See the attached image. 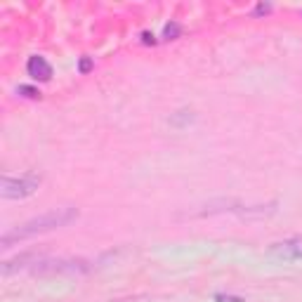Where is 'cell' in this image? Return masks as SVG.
I'll list each match as a JSON object with an SVG mask.
<instances>
[{"instance_id": "obj_1", "label": "cell", "mask_w": 302, "mask_h": 302, "mask_svg": "<svg viewBox=\"0 0 302 302\" xmlns=\"http://www.w3.org/2000/svg\"><path fill=\"white\" fill-rule=\"evenodd\" d=\"M73 220H78V210L73 206H64V208H54L50 213L40 217H33L29 222H24L22 227H17L15 232L5 234L0 239V246L3 248H10L12 241H22V239H29V236H36V234H47V232H54L59 227H66L71 225Z\"/></svg>"}, {"instance_id": "obj_2", "label": "cell", "mask_w": 302, "mask_h": 302, "mask_svg": "<svg viewBox=\"0 0 302 302\" xmlns=\"http://www.w3.org/2000/svg\"><path fill=\"white\" fill-rule=\"evenodd\" d=\"M40 177L33 172H26L22 177H3L0 182V196L8 201H19V198H29L38 191Z\"/></svg>"}, {"instance_id": "obj_3", "label": "cell", "mask_w": 302, "mask_h": 302, "mask_svg": "<svg viewBox=\"0 0 302 302\" xmlns=\"http://www.w3.org/2000/svg\"><path fill=\"white\" fill-rule=\"evenodd\" d=\"M26 71H29V76L33 80H40V83H45L52 78V66L47 62L45 57H40V54H33L31 59L26 62Z\"/></svg>"}, {"instance_id": "obj_4", "label": "cell", "mask_w": 302, "mask_h": 302, "mask_svg": "<svg viewBox=\"0 0 302 302\" xmlns=\"http://www.w3.org/2000/svg\"><path fill=\"white\" fill-rule=\"evenodd\" d=\"M271 255L283 257V260H302V239L274 243V246H271Z\"/></svg>"}, {"instance_id": "obj_5", "label": "cell", "mask_w": 302, "mask_h": 302, "mask_svg": "<svg viewBox=\"0 0 302 302\" xmlns=\"http://www.w3.org/2000/svg\"><path fill=\"white\" fill-rule=\"evenodd\" d=\"M179 31H182V26H179L177 22L165 24V29H163V38H165V40H175L179 36Z\"/></svg>"}, {"instance_id": "obj_6", "label": "cell", "mask_w": 302, "mask_h": 302, "mask_svg": "<svg viewBox=\"0 0 302 302\" xmlns=\"http://www.w3.org/2000/svg\"><path fill=\"white\" fill-rule=\"evenodd\" d=\"M19 92H22L24 97H29V99H38L40 97V90H36V87H31V85H19Z\"/></svg>"}, {"instance_id": "obj_7", "label": "cell", "mask_w": 302, "mask_h": 302, "mask_svg": "<svg viewBox=\"0 0 302 302\" xmlns=\"http://www.w3.org/2000/svg\"><path fill=\"white\" fill-rule=\"evenodd\" d=\"M92 66H94L92 59H90V57H83V59H80V64H78V71H80V73H90V71H92Z\"/></svg>"}, {"instance_id": "obj_8", "label": "cell", "mask_w": 302, "mask_h": 302, "mask_svg": "<svg viewBox=\"0 0 302 302\" xmlns=\"http://www.w3.org/2000/svg\"><path fill=\"white\" fill-rule=\"evenodd\" d=\"M215 302H246L243 297H236V295H225V293H217Z\"/></svg>"}, {"instance_id": "obj_9", "label": "cell", "mask_w": 302, "mask_h": 302, "mask_svg": "<svg viewBox=\"0 0 302 302\" xmlns=\"http://www.w3.org/2000/svg\"><path fill=\"white\" fill-rule=\"evenodd\" d=\"M142 43H144V45H154L156 38H154V36H151L149 31H144V33H142Z\"/></svg>"}, {"instance_id": "obj_10", "label": "cell", "mask_w": 302, "mask_h": 302, "mask_svg": "<svg viewBox=\"0 0 302 302\" xmlns=\"http://www.w3.org/2000/svg\"><path fill=\"white\" fill-rule=\"evenodd\" d=\"M269 10H271V5H264V3H262V5H257V8H255V15H267Z\"/></svg>"}]
</instances>
